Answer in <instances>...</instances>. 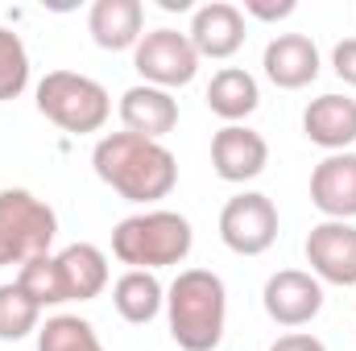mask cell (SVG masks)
<instances>
[{
    "mask_svg": "<svg viewBox=\"0 0 356 351\" xmlns=\"http://www.w3.org/2000/svg\"><path fill=\"white\" fill-rule=\"evenodd\" d=\"M261 306L277 327H307L323 310V281L311 277L307 268H277L261 289Z\"/></svg>",
    "mask_w": 356,
    "mask_h": 351,
    "instance_id": "8",
    "label": "cell"
},
{
    "mask_svg": "<svg viewBox=\"0 0 356 351\" xmlns=\"http://www.w3.org/2000/svg\"><path fill=\"white\" fill-rule=\"evenodd\" d=\"M58 257L63 268V285H67V302H91L108 289V257L95 244H67Z\"/></svg>",
    "mask_w": 356,
    "mask_h": 351,
    "instance_id": "19",
    "label": "cell"
},
{
    "mask_svg": "<svg viewBox=\"0 0 356 351\" xmlns=\"http://www.w3.org/2000/svg\"><path fill=\"white\" fill-rule=\"evenodd\" d=\"M91 166L104 186H112L124 203H162L178 186V157L162 141H145L137 132H108L91 149Z\"/></svg>",
    "mask_w": 356,
    "mask_h": 351,
    "instance_id": "1",
    "label": "cell"
},
{
    "mask_svg": "<svg viewBox=\"0 0 356 351\" xmlns=\"http://www.w3.org/2000/svg\"><path fill=\"white\" fill-rule=\"evenodd\" d=\"M38 327H42V306L17 281H4L0 285V343H21L38 335Z\"/></svg>",
    "mask_w": 356,
    "mask_h": 351,
    "instance_id": "20",
    "label": "cell"
},
{
    "mask_svg": "<svg viewBox=\"0 0 356 351\" xmlns=\"http://www.w3.org/2000/svg\"><path fill=\"white\" fill-rule=\"evenodd\" d=\"M38 112L58 124L63 132H75V137H88L99 132L112 116V95L104 83H95L91 75L79 71H50L42 83H38Z\"/></svg>",
    "mask_w": 356,
    "mask_h": 351,
    "instance_id": "5",
    "label": "cell"
},
{
    "mask_svg": "<svg viewBox=\"0 0 356 351\" xmlns=\"http://www.w3.org/2000/svg\"><path fill=\"white\" fill-rule=\"evenodd\" d=\"M25 87H29V50L21 33L0 25V103L17 99Z\"/></svg>",
    "mask_w": 356,
    "mask_h": 351,
    "instance_id": "23",
    "label": "cell"
},
{
    "mask_svg": "<svg viewBox=\"0 0 356 351\" xmlns=\"http://www.w3.org/2000/svg\"><path fill=\"white\" fill-rule=\"evenodd\" d=\"M38 351H104V343L88 318L54 314L38 327Z\"/></svg>",
    "mask_w": 356,
    "mask_h": 351,
    "instance_id": "22",
    "label": "cell"
},
{
    "mask_svg": "<svg viewBox=\"0 0 356 351\" xmlns=\"http://www.w3.org/2000/svg\"><path fill=\"white\" fill-rule=\"evenodd\" d=\"M112 306L124 323L133 327H145L162 314L166 306V285L158 281V273H145V268H124L112 285Z\"/></svg>",
    "mask_w": 356,
    "mask_h": 351,
    "instance_id": "17",
    "label": "cell"
},
{
    "mask_svg": "<svg viewBox=\"0 0 356 351\" xmlns=\"http://www.w3.org/2000/svg\"><path fill=\"white\" fill-rule=\"evenodd\" d=\"M170 339L182 351H216L228 327V289L211 268H182L166 289Z\"/></svg>",
    "mask_w": 356,
    "mask_h": 351,
    "instance_id": "2",
    "label": "cell"
},
{
    "mask_svg": "<svg viewBox=\"0 0 356 351\" xmlns=\"http://www.w3.org/2000/svg\"><path fill=\"white\" fill-rule=\"evenodd\" d=\"M220 240L236 257H261L277 240V207L261 190H241L220 211Z\"/></svg>",
    "mask_w": 356,
    "mask_h": 351,
    "instance_id": "6",
    "label": "cell"
},
{
    "mask_svg": "<svg viewBox=\"0 0 356 351\" xmlns=\"http://www.w3.org/2000/svg\"><path fill=\"white\" fill-rule=\"evenodd\" d=\"M266 79L282 91H302L319 79V46L307 33H277L261 54Z\"/></svg>",
    "mask_w": 356,
    "mask_h": 351,
    "instance_id": "13",
    "label": "cell"
},
{
    "mask_svg": "<svg viewBox=\"0 0 356 351\" xmlns=\"http://www.w3.org/2000/svg\"><path fill=\"white\" fill-rule=\"evenodd\" d=\"M311 203L327 219H356V153H327L311 170Z\"/></svg>",
    "mask_w": 356,
    "mask_h": 351,
    "instance_id": "14",
    "label": "cell"
},
{
    "mask_svg": "<svg viewBox=\"0 0 356 351\" xmlns=\"http://www.w3.org/2000/svg\"><path fill=\"white\" fill-rule=\"evenodd\" d=\"M191 248H195L191 219L178 211H166V207L137 211L112 228V257L129 268L158 273V268L182 264L191 257Z\"/></svg>",
    "mask_w": 356,
    "mask_h": 351,
    "instance_id": "3",
    "label": "cell"
},
{
    "mask_svg": "<svg viewBox=\"0 0 356 351\" xmlns=\"http://www.w3.org/2000/svg\"><path fill=\"white\" fill-rule=\"evenodd\" d=\"M42 310H50V306H67V285H63V268H58V257L54 252H46V257H33V261H25L17 268V277H13Z\"/></svg>",
    "mask_w": 356,
    "mask_h": 351,
    "instance_id": "21",
    "label": "cell"
},
{
    "mask_svg": "<svg viewBox=\"0 0 356 351\" xmlns=\"http://www.w3.org/2000/svg\"><path fill=\"white\" fill-rule=\"evenodd\" d=\"M332 71H336L348 87H356V37H344V42L332 50Z\"/></svg>",
    "mask_w": 356,
    "mask_h": 351,
    "instance_id": "25",
    "label": "cell"
},
{
    "mask_svg": "<svg viewBox=\"0 0 356 351\" xmlns=\"http://www.w3.org/2000/svg\"><path fill=\"white\" fill-rule=\"evenodd\" d=\"M311 277L327 285H356V228L344 219H323L307 236Z\"/></svg>",
    "mask_w": 356,
    "mask_h": 351,
    "instance_id": "10",
    "label": "cell"
},
{
    "mask_svg": "<svg viewBox=\"0 0 356 351\" xmlns=\"http://www.w3.org/2000/svg\"><path fill=\"white\" fill-rule=\"evenodd\" d=\"M207 108L224 124H241V120H249L261 108V87H257V79L245 67H224L207 83Z\"/></svg>",
    "mask_w": 356,
    "mask_h": 351,
    "instance_id": "18",
    "label": "cell"
},
{
    "mask_svg": "<svg viewBox=\"0 0 356 351\" xmlns=\"http://www.w3.org/2000/svg\"><path fill=\"white\" fill-rule=\"evenodd\" d=\"M269 351H327V343L311 331H290V335H277L269 343Z\"/></svg>",
    "mask_w": 356,
    "mask_h": 351,
    "instance_id": "26",
    "label": "cell"
},
{
    "mask_svg": "<svg viewBox=\"0 0 356 351\" xmlns=\"http://www.w3.org/2000/svg\"><path fill=\"white\" fill-rule=\"evenodd\" d=\"M294 0H245V17H253V21H286V17H294Z\"/></svg>",
    "mask_w": 356,
    "mask_h": 351,
    "instance_id": "24",
    "label": "cell"
},
{
    "mask_svg": "<svg viewBox=\"0 0 356 351\" xmlns=\"http://www.w3.org/2000/svg\"><path fill=\"white\" fill-rule=\"evenodd\" d=\"M199 62H203V58L195 54L191 37L178 33V29H149V33L137 42V50H133V67H137L141 83L162 87V91L195 83Z\"/></svg>",
    "mask_w": 356,
    "mask_h": 351,
    "instance_id": "7",
    "label": "cell"
},
{
    "mask_svg": "<svg viewBox=\"0 0 356 351\" xmlns=\"http://www.w3.org/2000/svg\"><path fill=\"white\" fill-rule=\"evenodd\" d=\"M302 137L327 153H348L356 145V99L353 95H319L302 108Z\"/></svg>",
    "mask_w": 356,
    "mask_h": 351,
    "instance_id": "12",
    "label": "cell"
},
{
    "mask_svg": "<svg viewBox=\"0 0 356 351\" xmlns=\"http://www.w3.org/2000/svg\"><path fill=\"white\" fill-rule=\"evenodd\" d=\"M88 33L99 50H137L145 37V4L141 0H95L88 8Z\"/></svg>",
    "mask_w": 356,
    "mask_h": 351,
    "instance_id": "15",
    "label": "cell"
},
{
    "mask_svg": "<svg viewBox=\"0 0 356 351\" xmlns=\"http://www.w3.org/2000/svg\"><path fill=\"white\" fill-rule=\"evenodd\" d=\"M120 124H124V132H137L145 141H162L166 132L178 128V99L162 87L137 83L120 95Z\"/></svg>",
    "mask_w": 356,
    "mask_h": 351,
    "instance_id": "16",
    "label": "cell"
},
{
    "mask_svg": "<svg viewBox=\"0 0 356 351\" xmlns=\"http://www.w3.org/2000/svg\"><path fill=\"white\" fill-rule=\"evenodd\" d=\"M58 240V215L33 190H0V268H21L33 257H46Z\"/></svg>",
    "mask_w": 356,
    "mask_h": 351,
    "instance_id": "4",
    "label": "cell"
},
{
    "mask_svg": "<svg viewBox=\"0 0 356 351\" xmlns=\"http://www.w3.org/2000/svg\"><path fill=\"white\" fill-rule=\"evenodd\" d=\"M186 37H191V46H195L199 58H216V62L232 58V54L245 46V37H249V33H245V12H241V4L211 0V4H203V8H195Z\"/></svg>",
    "mask_w": 356,
    "mask_h": 351,
    "instance_id": "11",
    "label": "cell"
},
{
    "mask_svg": "<svg viewBox=\"0 0 356 351\" xmlns=\"http://www.w3.org/2000/svg\"><path fill=\"white\" fill-rule=\"evenodd\" d=\"M269 166V141L261 132H253L249 124H224L211 137V170L220 182L245 186L253 178H261Z\"/></svg>",
    "mask_w": 356,
    "mask_h": 351,
    "instance_id": "9",
    "label": "cell"
}]
</instances>
